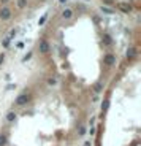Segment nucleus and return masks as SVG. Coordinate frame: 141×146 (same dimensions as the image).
<instances>
[{
	"mask_svg": "<svg viewBox=\"0 0 141 146\" xmlns=\"http://www.w3.org/2000/svg\"><path fill=\"white\" fill-rule=\"evenodd\" d=\"M11 18V10L10 8H2L0 10V19H3V21H6V19H10Z\"/></svg>",
	"mask_w": 141,
	"mask_h": 146,
	"instance_id": "obj_1",
	"label": "nucleus"
},
{
	"mask_svg": "<svg viewBox=\"0 0 141 146\" xmlns=\"http://www.w3.org/2000/svg\"><path fill=\"white\" fill-rule=\"evenodd\" d=\"M27 102H29V97H27V94H22V95H19L18 98H16V105H19V106L25 105Z\"/></svg>",
	"mask_w": 141,
	"mask_h": 146,
	"instance_id": "obj_2",
	"label": "nucleus"
},
{
	"mask_svg": "<svg viewBox=\"0 0 141 146\" xmlns=\"http://www.w3.org/2000/svg\"><path fill=\"white\" fill-rule=\"evenodd\" d=\"M103 62L106 64V65H114V64H116V57H114L113 54H106L105 59H103Z\"/></svg>",
	"mask_w": 141,
	"mask_h": 146,
	"instance_id": "obj_3",
	"label": "nucleus"
},
{
	"mask_svg": "<svg viewBox=\"0 0 141 146\" xmlns=\"http://www.w3.org/2000/svg\"><path fill=\"white\" fill-rule=\"evenodd\" d=\"M40 51H41V53H48V51H49V43L45 41V40H41L40 41Z\"/></svg>",
	"mask_w": 141,
	"mask_h": 146,
	"instance_id": "obj_4",
	"label": "nucleus"
},
{
	"mask_svg": "<svg viewBox=\"0 0 141 146\" xmlns=\"http://www.w3.org/2000/svg\"><path fill=\"white\" fill-rule=\"evenodd\" d=\"M71 16H73V11H71V10H68V8L62 11V18H63V19H70Z\"/></svg>",
	"mask_w": 141,
	"mask_h": 146,
	"instance_id": "obj_5",
	"label": "nucleus"
},
{
	"mask_svg": "<svg viewBox=\"0 0 141 146\" xmlns=\"http://www.w3.org/2000/svg\"><path fill=\"white\" fill-rule=\"evenodd\" d=\"M135 56H136V49L135 48H130L129 51H127V59H129V61H132Z\"/></svg>",
	"mask_w": 141,
	"mask_h": 146,
	"instance_id": "obj_6",
	"label": "nucleus"
},
{
	"mask_svg": "<svg viewBox=\"0 0 141 146\" xmlns=\"http://www.w3.org/2000/svg\"><path fill=\"white\" fill-rule=\"evenodd\" d=\"M6 121H8V122L16 121V113H14V111H10V113L6 114Z\"/></svg>",
	"mask_w": 141,
	"mask_h": 146,
	"instance_id": "obj_7",
	"label": "nucleus"
},
{
	"mask_svg": "<svg viewBox=\"0 0 141 146\" xmlns=\"http://www.w3.org/2000/svg\"><path fill=\"white\" fill-rule=\"evenodd\" d=\"M100 10H101V13H105V14H113V13H114L113 8H108V6H101Z\"/></svg>",
	"mask_w": 141,
	"mask_h": 146,
	"instance_id": "obj_8",
	"label": "nucleus"
},
{
	"mask_svg": "<svg viewBox=\"0 0 141 146\" xmlns=\"http://www.w3.org/2000/svg\"><path fill=\"white\" fill-rule=\"evenodd\" d=\"M108 106H109V100H108V98H105L103 103H101V111H106V110H108Z\"/></svg>",
	"mask_w": 141,
	"mask_h": 146,
	"instance_id": "obj_9",
	"label": "nucleus"
},
{
	"mask_svg": "<svg viewBox=\"0 0 141 146\" xmlns=\"http://www.w3.org/2000/svg\"><path fill=\"white\" fill-rule=\"evenodd\" d=\"M119 8H121V10H122L124 13H130V10H132V8H130L129 5H124V3H122V5H119Z\"/></svg>",
	"mask_w": 141,
	"mask_h": 146,
	"instance_id": "obj_10",
	"label": "nucleus"
},
{
	"mask_svg": "<svg viewBox=\"0 0 141 146\" xmlns=\"http://www.w3.org/2000/svg\"><path fill=\"white\" fill-rule=\"evenodd\" d=\"M5 145H6V137L0 135V146H5Z\"/></svg>",
	"mask_w": 141,
	"mask_h": 146,
	"instance_id": "obj_11",
	"label": "nucleus"
},
{
	"mask_svg": "<svg viewBox=\"0 0 141 146\" xmlns=\"http://www.w3.org/2000/svg\"><path fill=\"white\" fill-rule=\"evenodd\" d=\"M84 134H86V127H84V126H81V127L78 129V135H81V137H83Z\"/></svg>",
	"mask_w": 141,
	"mask_h": 146,
	"instance_id": "obj_12",
	"label": "nucleus"
},
{
	"mask_svg": "<svg viewBox=\"0 0 141 146\" xmlns=\"http://www.w3.org/2000/svg\"><path fill=\"white\" fill-rule=\"evenodd\" d=\"M25 5H27V0H18V6L19 8H24Z\"/></svg>",
	"mask_w": 141,
	"mask_h": 146,
	"instance_id": "obj_13",
	"label": "nucleus"
},
{
	"mask_svg": "<svg viewBox=\"0 0 141 146\" xmlns=\"http://www.w3.org/2000/svg\"><path fill=\"white\" fill-rule=\"evenodd\" d=\"M48 84H51V86L55 84V78H49V79H48Z\"/></svg>",
	"mask_w": 141,
	"mask_h": 146,
	"instance_id": "obj_14",
	"label": "nucleus"
},
{
	"mask_svg": "<svg viewBox=\"0 0 141 146\" xmlns=\"http://www.w3.org/2000/svg\"><path fill=\"white\" fill-rule=\"evenodd\" d=\"M95 91H97V92H100V91H101V84H100V83L95 84Z\"/></svg>",
	"mask_w": 141,
	"mask_h": 146,
	"instance_id": "obj_15",
	"label": "nucleus"
},
{
	"mask_svg": "<svg viewBox=\"0 0 141 146\" xmlns=\"http://www.w3.org/2000/svg\"><path fill=\"white\" fill-rule=\"evenodd\" d=\"M10 45V38H5V40H3V46H8Z\"/></svg>",
	"mask_w": 141,
	"mask_h": 146,
	"instance_id": "obj_16",
	"label": "nucleus"
},
{
	"mask_svg": "<svg viewBox=\"0 0 141 146\" xmlns=\"http://www.w3.org/2000/svg\"><path fill=\"white\" fill-rule=\"evenodd\" d=\"M59 2H60V3H65V2H67V0H59Z\"/></svg>",
	"mask_w": 141,
	"mask_h": 146,
	"instance_id": "obj_17",
	"label": "nucleus"
},
{
	"mask_svg": "<svg viewBox=\"0 0 141 146\" xmlns=\"http://www.w3.org/2000/svg\"><path fill=\"white\" fill-rule=\"evenodd\" d=\"M2 2H3V3H6V2H8V0H2Z\"/></svg>",
	"mask_w": 141,
	"mask_h": 146,
	"instance_id": "obj_18",
	"label": "nucleus"
}]
</instances>
